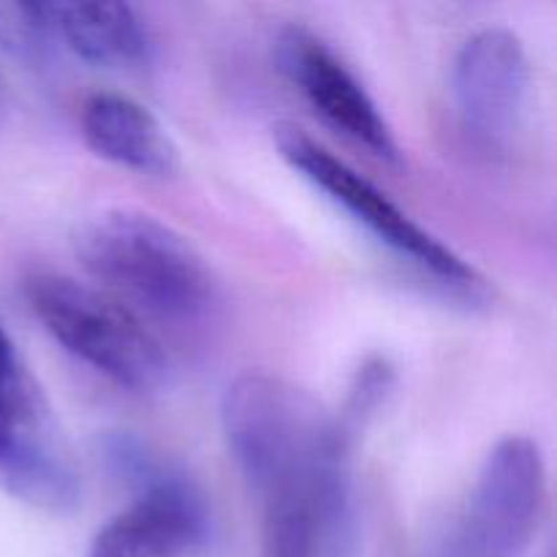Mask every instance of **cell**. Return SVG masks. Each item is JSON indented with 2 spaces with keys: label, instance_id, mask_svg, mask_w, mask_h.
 <instances>
[{
  "label": "cell",
  "instance_id": "obj_7",
  "mask_svg": "<svg viewBox=\"0 0 557 557\" xmlns=\"http://www.w3.org/2000/svg\"><path fill=\"white\" fill-rule=\"evenodd\" d=\"M139 495L101 528L87 557H183L207 536V515L190 484L163 471L136 444L112 449Z\"/></svg>",
  "mask_w": 557,
  "mask_h": 557
},
{
  "label": "cell",
  "instance_id": "obj_10",
  "mask_svg": "<svg viewBox=\"0 0 557 557\" xmlns=\"http://www.w3.org/2000/svg\"><path fill=\"white\" fill-rule=\"evenodd\" d=\"M82 139L103 161L150 180L180 172L177 141L161 120L123 92H96L82 107Z\"/></svg>",
  "mask_w": 557,
  "mask_h": 557
},
{
  "label": "cell",
  "instance_id": "obj_12",
  "mask_svg": "<svg viewBox=\"0 0 557 557\" xmlns=\"http://www.w3.org/2000/svg\"><path fill=\"white\" fill-rule=\"evenodd\" d=\"M58 47L47 3H0V49L25 65H38Z\"/></svg>",
  "mask_w": 557,
  "mask_h": 557
},
{
  "label": "cell",
  "instance_id": "obj_15",
  "mask_svg": "<svg viewBox=\"0 0 557 557\" xmlns=\"http://www.w3.org/2000/svg\"><path fill=\"white\" fill-rule=\"evenodd\" d=\"M11 348H14V343H11V337L5 335V332H3V326H0V354L11 351Z\"/></svg>",
  "mask_w": 557,
  "mask_h": 557
},
{
  "label": "cell",
  "instance_id": "obj_2",
  "mask_svg": "<svg viewBox=\"0 0 557 557\" xmlns=\"http://www.w3.org/2000/svg\"><path fill=\"white\" fill-rule=\"evenodd\" d=\"M351 451L335 435L245 479L261 506V557H354Z\"/></svg>",
  "mask_w": 557,
  "mask_h": 557
},
{
  "label": "cell",
  "instance_id": "obj_6",
  "mask_svg": "<svg viewBox=\"0 0 557 557\" xmlns=\"http://www.w3.org/2000/svg\"><path fill=\"white\" fill-rule=\"evenodd\" d=\"M547 504V466L528 435L498 441L438 557H522Z\"/></svg>",
  "mask_w": 557,
  "mask_h": 557
},
{
  "label": "cell",
  "instance_id": "obj_1",
  "mask_svg": "<svg viewBox=\"0 0 557 557\" xmlns=\"http://www.w3.org/2000/svg\"><path fill=\"white\" fill-rule=\"evenodd\" d=\"M87 275L120 305L161 324H201L221 305L210 261L185 234L150 212L114 207L76 234Z\"/></svg>",
  "mask_w": 557,
  "mask_h": 557
},
{
  "label": "cell",
  "instance_id": "obj_3",
  "mask_svg": "<svg viewBox=\"0 0 557 557\" xmlns=\"http://www.w3.org/2000/svg\"><path fill=\"white\" fill-rule=\"evenodd\" d=\"M25 297L44 330L79 362L120 389L156 392L169 379L163 343L125 305L90 283L36 272Z\"/></svg>",
  "mask_w": 557,
  "mask_h": 557
},
{
  "label": "cell",
  "instance_id": "obj_14",
  "mask_svg": "<svg viewBox=\"0 0 557 557\" xmlns=\"http://www.w3.org/2000/svg\"><path fill=\"white\" fill-rule=\"evenodd\" d=\"M11 112V92H9V82H5L3 71H0V125L5 123Z\"/></svg>",
  "mask_w": 557,
  "mask_h": 557
},
{
  "label": "cell",
  "instance_id": "obj_5",
  "mask_svg": "<svg viewBox=\"0 0 557 557\" xmlns=\"http://www.w3.org/2000/svg\"><path fill=\"white\" fill-rule=\"evenodd\" d=\"M0 490L47 515H69L82 500L69 441L14 348L0 354Z\"/></svg>",
  "mask_w": 557,
  "mask_h": 557
},
{
  "label": "cell",
  "instance_id": "obj_11",
  "mask_svg": "<svg viewBox=\"0 0 557 557\" xmlns=\"http://www.w3.org/2000/svg\"><path fill=\"white\" fill-rule=\"evenodd\" d=\"M54 41L98 69H145L156 38L128 3H47Z\"/></svg>",
  "mask_w": 557,
  "mask_h": 557
},
{
  "label": "cell",
  "instance_id": "obj_9",
  "mask_svg": "<svg viewBox=\"0 0 557 557\" xmlns=\"http://www.w3.org/2000/svg\"><path fill=\"white\" fill-rule=\"evenodd\" d=\"M275 63L332 128L381 161H400V147L379 103L324 38L305 25H286L275 38Z\"/></svg>",
  "mask_w": 557,
  "mask_h": 557
},
{
  "label": "cell",
  "instance_id": "obj_13",
  "mask_svg": "<svg viewBox=\"0 0 557 557\" xmlns=\"http://www.w3.org/2000/svg\"><path fill=\"white\" fill-rule=\"evenodd\" d=\"M392 386H395V373H392V368L384 359H370V362H364L362 370L354 375L346 403H343L341 411L335 413L341 430L354 441V444H357V438L362 435V430L368 428L370 419L375 417V411L386 403Z\"/></svg>",
  "mask_w": 557,
  "mask_h": 557
},
{
  "label": "cell",
  "instance_id": "obj_8",
  "mask_svg": "<svg viewBox=\"0 0 557 557\" xmlns=\"http://www.w3.org/2000/svg\"><path fill=\"white\" fill-rule=\"evenodd\" d=\"M451 96L466 134L484 150H506L531 103V60L517 33L484 27L460 47Z\"/></svg>",
  "mask_w": 557,
  "mask_h": 557
},
{
  "label": "cell",
  "instance_id": "obj_4",
  "mask_svg": "<svg viewBox=\"0 0 557 557\" xmlns=\"http://www.w3.org/2000/svg\"><path fill=\"white\" fill-rule=\"evenodd\" d=\"M275 145L294 172H299L313 188L326 194V199L335 201L359 226L368 228L397 259L451 292L471 294V297L484 292V277L462 256H457L435 234L411 221V215H406L379 185L362 177L357 169L319 145L313 136H308L297 125L283 123L275 128Z\"/></svg>",
  "mask_w": 557,
  "mask_h": 557
}]
</instances>
